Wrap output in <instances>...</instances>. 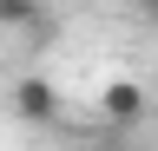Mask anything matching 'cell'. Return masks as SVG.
<instances>
[{
  "label": "cell",
  "mask_w": 158,
  "mask_h": 151,
  "mask_svg": "<svg viewBox=\"0 0 158 151\" xmlns=\"http://www.w3.org/2000/svg\"><path fill=\"white\" fill-rule=\"evenodd\" d=\"M40 20H53L46 0H0V26H7V33H33V40H40V33H46Z\"/></svg>",
  "instance_id": "cell-3"
},
{
  "label": "cell",
  "mask_w": 158,
  "mask_h": 151,
  "mask_svg": "<svg viewBox=\"0 0 158 151\" xmlns=\"http://www.w3.org/2000/svg\"><path fill=\"white\" fill-rule=\"evenodd\" d=\"M145 13H152V20H158V0H152V7H145Z\"/></svg>",
  "instance_id": "cell-4"
},
{
  "label": "cell",
  "mask_w": 158,
  "mask_h": 151,
  "mask_svg": "<svg viewBox=\"0 0 158 151\" xmlns=\"http://www.w3.org/2000/svg\"><path fill=\"white\" fill-rule=\"evenodd\" d=\"M13 118L20 125H59V85L46 72H20L13 79Z\"/></svg>",
  "instance_id": "cell-1"
},
{
  "label": "cell",
  "mask_w": 158,
  "mask_h": 151,
  "mask_svg": "<svg viewBox=\"0 0 158 151\" xmlns=\"http://www.w3.org/2000/svg\"><path fill=\"white\" fill-rule=\"evenodd\" d=\"M145 85H138V79H112L106 92H99V112H106V118L118 125V131H125V125H138V118H145Z\"/></svg>",
  "instance_id": "cell-2"
}]
</instances>
